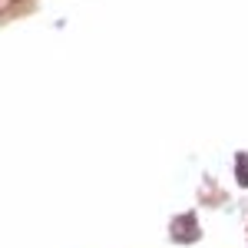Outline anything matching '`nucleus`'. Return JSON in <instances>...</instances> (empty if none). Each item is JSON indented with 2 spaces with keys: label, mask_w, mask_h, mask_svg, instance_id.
I'll return each instance as SVG.
<instances>
[{
  "label": "nucleus",
  "mask_w": 248,
  "mask_h": 248,
  "mask_svg": "<svg viewBox=\"0 0 248 248\" xmlns=\"http://www.w3.org/2000/svg\"><path fill=\"white\" fill-rule=\"evenodd\" d=\"M242 162H238V175H242V182H248V155H238Z\"/></svg>",
  "instance_id": "1"
}]
</instances>
